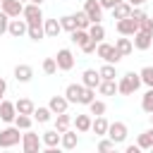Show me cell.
I'll return each instance as SVG.
<instances>
[{"label": "cell", "mask_w": 153, "mask_h": 153, "mask_svg": "<svg viewBox=\"0 0 153 153\" xmlns=\"http://www.w3.org/2000/svg\"><path fill=\"white\" fill-rule=\"evenodd\" d=\"M67 105H69V100H67L65 96H53V98H50V103H48V108L53 110V115L67 112Z\"/></svg>", "instance_id": "obj_13"}, {"label": "cell", "mask_w": 153, "mask_h": 153, "mask_svg": "<svg viewBox=\"0 0 153 153\" xmlns=\"http://www.w3.org/2000/svg\"><path fill=\"white\" fill-rule=\"evenodd\" d=\"M14 108H17L19 115H31L36 105H33V100H29V98H19V100L14 103Z\"/></svg>", "instance_id": "obj_26"}, {"label": "cell", "mask_w": 153, "mask_h": 153, "mask_svg": "<svg viewBox=\"0 0 153 153\" xmlns=\"http://www.w3.org/2000/svg\"><path fill=\"white\" fill-rule=\"evenodd\" d=\"M96 98V88H88V86H84V91H81V98H79V103L81 105H88L91 100Z\"/></svg>", "instance_id": "obj_37"}, {"label": "cell", "mask_w": 153, "mask_h": 153, "mask_svg": "<svg viewBox=\"0 0 153 153\" xmlns=\"http://www.w3.org/2000/svg\"><path fill=\"white\" fill-rule=\"evenodd\" d=\"M22 141V134H19V127H7V129H0V148H12Z\"/></svg>", "instance_id": "obj_2"}, {"label": "cell", "mask_w": 153, "mask_h": 153, "mask_svg": "<svg viewBox=\"0 0 153 153\" xmlns=\"http://www.w3.org/2000/svg\"><path fill=\"white\" fill-rule=\"evenodd\" d=\"M5 91H7V81L0 76V100H2V96H5Z\"/></svg>", "instance_id": "obj_46"}, {"label": "cell", "mask_w": 153, "mask_h": 153, "mask_svg": "<svg viewBox=\"0 0 153 153\" xmlns=\"http://www.w3.org/2000/svg\"><path fill=\"white\" fill-rule=\"evenodd\" d=\"M26 36H29L31 41H41V38L45 36V31H43V22H36V24H29V29H26Z\"/></svg>", "instance_id": "obj_23"}, {"label": "cell", "mask_w": 153, "mask_h": 153, "mask_svg": "<svg viewBox=\"0 0 153 153\" xmlns=\"http://www.w3.org/2000/svg\"><path fill=\"white\" fill-rule=\"evenodd\" d=\"M98 74H100V79H115L117 74H115V67L110 65V62H105L100 69H98Z\"/></svg>", "instance_id": "obj_36"}, {"label": "cell", "mask_w": 153, "mask_h": 153, "mask_svg": "<svg viewBox=\"0 0 153 153\" xmlns=\"http://www.w3.org/2000/svg\"><path fill=\"white\" fill-rule=\"evenodd\" d=\"M139 31H146V33H153V19H148V17H143V19H139Z\"/></svg>", "instance_id": "obj_41"}, {"label": "cell", "mask_w": 153, "mask_h": 153, "mask_svg": "<svg viewBox=\"0 0 153 153\" xmlns=\"http://www.w3.org/2000/svg\"><path fill=\"white\" fill-rule=\"evenodd\" d=\"M74 127H76V131H88L91 129V117L88 115H76L74 117Z\"/></svg>", "instance_id": "obj_30"}, {"label": "cell", "mask_w": 153, "mask_h": 153, "mask_svg": "<svg viewBox=\"0 0 153 153\" xmlns=\"http://www.w3.org/2000/svg\"><path fill=\"white\" fill-rule=\"evenodd\" d=\"M117 91L122 93V96H131L136 88H134V84H131V79H129V74H124L120 81H117Z\"/></svg>", "instance_id": "obj_24"}, {"label": "cell", "mask_w": 153, "mask_h": 153, "mask_svg": "<svg viewBox=\"0 0 153 153\" xmlns=\"http://www.w3.org/2000/svg\"><path fill=\"white\" fill-rule=\"evenodd\" d=\"M55 62H57V69H62V72H69V69L74 67V55H72V50H67V48L57 50V55H55Z\"/></svg>", "instance_id": "obj_5"}, {"label": "cell", "mask_w": 153, "mask_h": 153, "mask_svg": "<svg viewBox=\"0 0 153 153\" xmlns=\"http://www.w3.org/2000/svg\"><path fill=\"white\" fill-rule=\"evenodd\" d=\"M151 122H153V112H151Z\"/></svg>", "instance_id": "obj_50"}, {"label": "cell", "mask_w": 153, "mask_h": 153, "mask_svg": "<svg viewBox=\"0 0 153 153\" xmlns=\"http://www.w3.org/2000/svg\"><path fill=\"white\" fill-rule=\"evenodd\" d=\"M41 139H38V134H33V131H29L26 129V134H22V148H24V153H38L41 151Z\"/></svg>", "instance_id": "obj_3"}, {"label": "cell", "mask_w": 153, "mask_h": 153, "mask_svg": "<svg viewBox=\"0 0 153 153\" xmlns=\"http://www.w3.org/2000/svg\"><path fill=\"white\" fill-rule=\"evenodd\" d=\"M31 115H33V120H38L41 124H45V122L50 120L53 110H50V108H33V112H31Z\"/></svg>", "instance_id": "obj_29"}, {"label": "cell", "mask_w": 153, "mask_h": 153, "mask_svg": "<svg viewBox=\"0 0 153 153\" xmlns=\"http://www.w3.org/2000/svg\"><path fill=\"white\" fill-rule=\"evenodd\" d=\"M84 12H86V17L91 22H100V17H103V7L98 5V0H86L84 2Z\"/></svg>", "instance_id": "obj_9"}, {"label": "cell", "mask_w": 153, "mask_h": 153, "mask_svg": "<svg viewBox=\"0 0 153 153\" xmlns=\"http://www.w3.org/2000/svg\"><path fill=\"white\" fill-rule=\"evenodd\" d=\"M117 31L122 36H134L139 31V22L134 17H124V19H117Z\"/></svg>", "instance_id": "obj_6"}, {"label": "cell", "mask_w": 153, "mask_h": 153, "mask_svg": "<svg viewBox=\"0 0 153 153\" xmlns=\"http://www.w3.org/2000/svg\"><path fill=\"white\" fill-rule=\"evenodd\" d=\"M31 76H33V69H31L29 65H17V67H14V79H17V81L26 84V81H31Z\"/></svg>", "instance_id": "obj_15"}, {"label": "cell", "mask_w": 153, "mask_h": 153, "mask_svg": "<svg viewBox=\"0 0 153 153\" xmlns=\"http://www.w3.org/2000/svg\"><path fill=\"white\" fill-rule=\"evenodd\" d=\"M60 143H62V148L72 151V148H74V146L79 143V134H76V131H69V129H67V131H62V134H60Z\"/></svg>", "instance_id": "obj_14"}, {"label": "cell", "mask_w": 153, "mask_h": 153, "mask_svg": "<svg viewBox=\"0 0 153 153\" xmlns=\"http://www.w3.org/2000/svg\"><path fill=\"white\" fill-rule=\"evenodd\" d=\"M139 151H141L139 146H127V153H139Z\"/></svg>", "instance_id": "obj_48"}, {"label": "cell", "mask_w": 153, "mask_h": 153, "mask_svg": "<svg viewBox=\"0 0 153 153\" xmlns=\"http://www.w3.org/2000/svg\"><path fill=\"white\" fill-rule=\"evenodd\" d=\"M117 2H122V0H98V5H100L103 10H112Z\"/></svg>", "instance_id": "obj_44"}, {"label": "cell", "mask_w": 153, "mask_h": 153, "mask_svg": "<svg viewBox=\"0 0 153 153\" xmlns=\"http://www.w3.org/2000/svg\"><path fill=\"white\" fill-rule=\"evenodd\" d=\"M41 141H43V146H45V148H55V146L60 143V131H57V129H50V131H43V136H41Z\"/></svg>", "instance_id": "obj_18"}, {"label": "cell", "mask_w": 153, "mask_h": 153, "mask_svg": "<svg viewBox=\"0 0 153 153\" xmlns=\"http://www.w3.org/2000/svg\"><path fill=\"white\" fill-rule=\"evenodd\" d=\"M115 146H117V143H115V141H112V139L108 136V139H103V141L98 143V151H103V153H105V151H112Z\"/></svg>", "instance_id": "obj_42"}, {"label": "cell", "mask_w": 153, "mask_h": 153, "mask_svg": "<svg viewBox=\"0 0 153 153\" xmlns=\"http://www.w3.org/2000/svg\"><path fill=\"white\" fill-rule=\"evenodd\" d=\"M69 124H72V117H69L67 112H60V115H57V120H55V129L62 134V131H67V129H69Z\"/></svg>", "instance_id": "obj_28"}, {"label": "cell", "mask_w": 153, "mask_h": 153, "mask_svg": "<svg viewBox=\"0 0 153 153\" xmlns=\"http://www.w3.org/2000/svg\"><path fill=\"white\" fill-rule=\"evenodd\" d=\"M86 31H88V36H91L96 43H100V41L105 38V29H103V24H100V22H91V26H88Z\"/></svg>", "instance_id": "obj_20"}, {"label": "cell", "mask_w": 153, "mask_h": 153, "mask_svg": "<svg viewBox=\"0 0 153 153\" xmlns=\"http://www.w3.org/2000/svg\"><path fill=\"white\" fill-rule=\"evenodd\" d=\"M151 151H153V146H151Z\"/></svg>", "instance_id": "obj_52"}, {"label": "cell", "mask_w": 153, "mask_h": 153, "mask_svg": "<svg viewBox=\"0 0 153 153\" xmlns=\"http://www.w3.org/2000/svg\"><path fill=\"white\" fill-rule=\"evenodd\" d=\"M81 91H84V84H69V86L65 88V98H67L69 103H79Z\"/></svg>", "instance_id": "obj_16"}, {"label": "cell", "mask_w": 153, "mask_h": 153, "mask_svg": "<svg viewBox=\"0 0 153 153\" xmlns=\"http://www.w3.org/2000/svg\"><path fill=\"white\" fill-rule=\"evenodd\" d=\"M127 74H129V79H131V84H134V88H139V86H141V76H139L136 72H127Z\"/></svg>", "instance_id": "obj_45"}, {"label": "cell", "mask_w": 153, "mask_h": 153, "mask_svg": "<svg viewBox=\"0 0 153 153\" xmlns=\"http://www.w3.org/2000/svg\"><path fill=\"white\" fill-rule=\"evenodd\" d=\"M31 2H36V5H41V2H43V0H31Z\"/></svg>", "instance_id": "obj_49"}, {"label": "cell", "mask_w": 153, "mask_h": 153, "mask_svg": "<svg viewBox=\"0 0 153 153\" xmlns=\"http://www.w3.org/2000/svg\"><path fill=\"white\" fill-rule=\"evenodd\" d=\"M103 96H115L117 93V84H115V79H100V84L96 86Z\"/></svg>", "instance_id": "obj_21"}, {"label": "cell", "mask_w": 153, "mask_h": 153, "mask_svg": "<svg viewBox=\"0 0 153 153\" xmlns=\"http://www.w3.org/2000/svg\"><path fill=\"white\" fill-rule=\"evenodd\" d=\"M14 127H19V129H31V117L29 115H19L17 112V117H14Z\"/></svg>", "instance_id": "obj_35"}, {"label": "cell", "mask_w": 153, "mask_h": 153, "mask_svg": "<svg viewBox=\"0 0 153 153\" xmlns=\"http://www.w3.org/2000/svg\"><path fill=\"white\" fill-rule=\"evenodd\" d=\"M0 7H2V12H5L7 17H19L22 10H24V2H22V0H2Z\"/></svg>", "instance_id": "obj_10"}, {"label": "cell", "mask_w": 153, "mask_h": 153, "mask_svg": "<svg viewBox=\"0 0 153 153\" xmlns=\"http://www.w3.org/2000/svg\"><path fill=\"white\" fill-rule=\"evenodd\" d=\"M26 29H29V24H26V19H19V17H14V19H10V26H7V33H10V36H14V38H22V36L26 33Z\"/></svg>", "instance_id": "obj_8"}, {"label": "cell", "mask_w": 153, "mask_h": 153, "mask_svg": "<svg viewBox=\"0 0 153 153\" xmlns=\"http://www.w3.org/2000/svg\"><path fill=\"white\" fill-rule=\"evenodd\" d=\"M115 48H117V50H120V55L124 57V55H129V53L134 50V43H131L129 38H117V41H115Z\"/></svg>", "instance_id": "obj_27"}, {"label": "cell", "mask_w": 153, "mask_h": 153, "mask_svg": "<svg viewBox=\"0 0 153 153\" xmlns=\"http://www.w3.org/2000/svg\"><path fill=\"white\" fill-rule=\"evenodd\" d=\"M131 14V5L127 2V0H122V2H117L115 7H112V17L115 19H124V17H129Z\"/></svg>", "instance_id": "obj_19"}, {"label": "cell", "mask_w": 153, "mask_h": 153, "mask_svg": "<svg viewBox=\"0 0 153 153\" xmlns=\"http://www.w3.org/2000/svg\"><path fill=\"white\" fill-rule=\"evenodd\" d=\"M81 84H84V86H88V88H96V86L100 84V74H98V69H86V72H84V79H81Z\"/></svg>", "instance_id": "obj_17"}, {"label": "cell", "mask_w": 153, "mask_h": 153, "mask_svg": "<svg viewBox=\"0 0 153 153\" xmlns=\"http://www.w3.org/2000/svg\"><path fill=\"white\" fill-rule=\"evenodd\" d=\"M139 76H141V84H146L148 88H153V67H143L139 72Z\"/></svg>", "instance_id": "obj_33"}, {"label": "cell", "mask_w": 153, "mask_h": 153, "mask_svg": "<svg viewBox=\"0 0 153 153\" xmlns=\"http://www.w3.org/2000/svg\"><path fill=\"white\" fill-rule=\"evenodd\" d=\"M153 43V33H146V31H136L134 33V48L136 50H148Z\"/></svg>", "instance_id": "obj_11"}, {"label": "cell", "mask_w": 153, "mask_h": 153, "mask_svg": "<svg viewBox=\"0 0 153 153\" xmlns=\"http://www.w3.org/2000/svg\"><path fill=\"white\" fill-rule=\"evenodd\" d=\"M108 136L115 141V143H122L127 139V124L124 122H112L108 124Z\"/></svg>", "instance_id": "obj_7"}, {"label": "cell", "mask_w": 153, "mask_h": 153, "mask_svg": "<svg viewBox=\"0 0 153 153\" xmlns=\"http://www.w3.org/2000/svg\"><path fill=\"white\" fill-rule=\"evenodd\" d=\"M60 26H62L65 31H74V29H76V22H74V14H67V17H62V19H60Z\"/></svg>", "instance_id": "obj_39"}, {"label": "cell", "mask_w": 153, "mask_h": 153, "mask_svg": "<svg viewBox=\"0 0 153 153\" xmlns=\"http://www.w3.org/2000/svg\"><path fill=\"white\" fill-rule=\"evenodd\" d=\"M96 53H98V57H103L105 62H110V65H117L120 60H122V55H120V50L115 48V45H110V43H98L96 45Z\"/></svg>", "instance_id": "obj_1"}, {"label": "cell", "mask_w": 153, "mask_h": 153, "mask_svg": "<svg viewBox=\"0 0 153 153\" xmlns=\"http://www.w3.org/2000/svg\"><path fill=\"white\" fill-rule=\"evenodd\" d=\"M91 129L96 131V136H105L108 134V120L103 115H98L96 120H91Z\"/></svg>", "instance_id": "obj_22"}, {"label": "cell", "mask_w": 153, "mask_h": 153, "mask_svg": "<svg viewBox=\"0 0 153 153\" xmlns=\"http://www.w3.org/2000/svg\"><path fill=\"white\" fill-rule=\"evenodd\" d=\"M88 110H91V115H96V117H98V115H103V112H105V103L93 98V100L88 103Z\"/></svg>", "instance_id": "obj_38"}, {"label": "cell", "mask_w": 153, "mask_h": 153, "mask_svg": "<svg viewBox=\"0 0 153 153\" xmlns=\"http://www.w3.org/2000/svg\"><path fill=\"white\" fill-rule=\"evenodd\" d=\"M7 26H10V17L0 10V36H2V33H7Z\"/></svg>", "instance_id": "obj_43"}, {"label": "cell", "mask_w": 153, "mask_h": 153, "mask_svg": "<svg viewBox=\"0 0 153 153\" xmlns=\"http://www.w3.org/2000/svg\"><path fill=\"white\" fill-rule=\"evenodd\" d=\"M43 72H45V74H55V72H57L55 57H45V60H43Z\"/></svg>", "instance_id": "obj_40"}, {"label": "cell", "mask_w": 153, "mask_h": 153, "mask_svg": "<svg viewBox=\"0 0 153 153\" xmlns=\"http://www.w3.org/2000/svg\"><path fill=\"white\" fill-rule=\"evenodd\" d=\"M127 2H129V5H131V7H139V5H143V2H146V0H127Z\"/></svg>", "instance_id": "obj_47"}, {"label": "cell", "mask_w": 153, "mask_h": 153, "mask_svg": "<svg viewBox=\"0 0 153 153\" xmlns=\"http://www.w3.org/2000/svg\"><path fill=\"white\" fill-rule=\"evenodd\" d=\"M22 17L26 19V24H36V22H43V12H41V5H36V2H29V5H24V10H22Z\"/></svg>", "instance_id": "obj_4"}, {"label": "cell", "mask_w": 153, "mask_h": 153, "mask_svg": "<svg viewBox=\"0 0 153 153\" xmlns=\"http://www.w3.org/2000/svg\"><path fill=\"white\" fill-rule=\"evenodd\" d=\"M141 108H143V112H153V88H148L146 93H143V98H141Z\"/></svg>", "instance_id": "obj_32"}, {"label": "cell", "mask_w": 153, "mask_h": 153, "mask_svg": "<svg viewBox=\"0 0 153 153\" xmlns=\"http://www.w3.org/2000/svg\"><path fill=\"white\" fill-rule=\"evenodd\" d=\"M74 22H76V29H88V26H91V19L86 17V12H84V10L74 14Z\"/></svg>", "instance_id": "obj_34"}, {"label": "cell", "mask_w": 153, "mask_h": 153, "mask_svg": "<svg viewBox=\"0 0 153 153\" xmlns=\"http://www.w3.org/2000/svg\"><path fill=\"white\" fill-rule=\"evenodd\" d=\"M22 2H26V0H22ZM29 2H31V0H29Z\"/></svg>", "instance_id": "obj_51"}, {"label": "cell", "mask_w": 153, "mask_h": 153, "mask_svg": "<svg viewBox=\"0 0 153 153\" xmlns=\"http://www.w3.org/2000/svg\"><path fill=\"white\" fill-rule=\"evenodd\" d=\"M0 2H2V0H0Z\"/></svg>", "instance_id": "obj_53"}, {"label": "cell", "mask_w": 153, "mask_h": 153, "mask_svg": "<svg viewBox=\"0 0 153 153\" xmlns=\"http://www.w3.org/2000/svg\"><path fill=\"white\" fill-rule=\"evenodd\" d=\"M136 146H139V148H151V146H153V127H151L148 131L139 134V141H136Z\"/></svg>", "instance_id": "obj_31"}, {"label": "cell", "mask_w": 153, "mask_h": 153, "mask_svg": "<svg viewBox=\"0 0 153 153\" xmlns=\"http://www.w3.org/2000/svg\"><path fill=\"white\" fill-rule=\"evenodd\" d=\"M43 31H45V36H57L62 31V26L57 19H43Z\"/></svg>", "instance_id": "obj_25"}, {"label": "cell", "mask_w": 153, "mask_h": 153, "mask_svg": "<svg viewBox=\"0 0 153 153\" xmlns=\"http://www.w3.org/2000/svg\"><path fill=\"white\" fill-rule=\"evenodd\" d=\"M14 117H17V108H14V103H10V100H0V120H2V122H14Z\"/></svg>", "instance_id": "obj_12"}]
</instances>
